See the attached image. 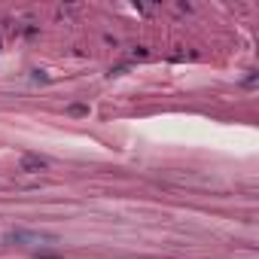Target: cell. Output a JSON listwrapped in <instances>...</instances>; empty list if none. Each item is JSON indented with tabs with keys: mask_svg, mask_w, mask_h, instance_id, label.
I'll return each mask as SVG.
<instances>
[{
	"mask_svg": "<svg viewBox=\"0 0 259 259\" xmlns=\"http://www.w3.org/2000/svg\"><path fill=\"white\" fill-rule=\"evenodd\" d=\"M46 165L49 162L46 159H37V155H25V159H21V168H25V171H43Z\"/></svg>",
	"mask_w": 259,
	"mask_h": 259,
	"instance_id": "cell-1",
	"label": "cell"
}]
</instances>
